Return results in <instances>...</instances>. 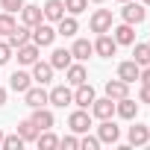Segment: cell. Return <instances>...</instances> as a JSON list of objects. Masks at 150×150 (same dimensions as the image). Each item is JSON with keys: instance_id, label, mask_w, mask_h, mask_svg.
Returning a JSON list of instances; mask_svg holds the SVG:
<instances>
[{"instance_id": "52a82bcc", "label": "cell", "mask_w": 150, "mask_h": 150, "mask_svg": "<svg viewBox=\"0 0 150 150\" xmlns=\"http://www.w3.org/2000/svg\"><path fill=\"white\" fill-rule=\"evenodd\" d=\"M88 27H91V33H97V35H100V33H109V30H112V12H109V9H94Z\"/></svg>"}, {"instance_id": "5bb4252c", "label": "cell", "mask_w": 150, "mask_h": 150, "mask_svg": "<svg viewBox=\"0 0 150 150\" xmlns=\"http://www.w3.org/2000/svg\"><path fill=\"white\" fill-rule=\"evenodd\" d=\"M94 88H91V83H83V86H77L74 88V103H77L80 109H88L91 103H94Z\"/></svg>"}, {"instance_id": "7bdbcfd3", "label": "cell", "mask_w": 150, "mask_h": 150, "mask_svg": "<svg viewBox=\"0 0 150 150\" xmlns=\"http://www.w3.org/2000/svg\"><path fill=\"white\" fill-rule=\"evenodd\" d=\"M118 3H127V0H118Z\"/></svg>"}, {"instance_id": "d4e9b609", "label": "cell", "mask_w": 150, "mask_h": 150, "mask_svg": "<svg viewBox=\"0 0 150 150\" xmlns=\"http://www.w3.org/2000/svg\"><path fill=\"white\" fill-rule=\"evenodd\" d=\"M71 62H74V56H71V50H65V47H56V50L50 53V65H53V71H65Z\"/></svg>"}, {"instance_id": "9c48e42d", "label": "cell", "mask_w": 150, "mask_h": 150, "mask_svg": "<svg viewBox=\"0 0 150 150\" xmlns=\"http://www.w3.org/2000/svg\"><path fill=\"white\" fill-rule=\"evenodd\" d=\"M24 106H30V109L47 106V91H44V86H30V88L24 91Z\"/></svg>"}, {"instance_id": "44dd1931", "label": "cell", "mask_w": 150, "mask_h": 150, "mask_svg": "<svg viewBox=\"0 0 150 150\" xmlns=\"http://www.w3.org/2000/svg\"><path fill=\"white\" fill-rule=\"evenodd\" d=\"M38 56H41V47L33 44V41H27V44L18 47V62L21 65H33V62H38Z\"/></svg>"}, {"instance_id": "ba28073f", "label": "cell", "mask_w": 150, "mask_h": 150, "mask_svg": "<svg viewBox=\"0 0 150 150\" xmlns=\"http://www.w3.org/2000/svg\"><path fill=\"white\" fill-rule=\"evenodd\" d=\"M97 138H100V144H118V138H121V129L115 127V121H112V118L100 121V127H97Z\"/></svg>"}, {"instance_id": "7c38bea8", "label": "cell", "mask_w": 150, "mask_h": 150, "mask_svg": "<svg viewBox=\"0 0 150 150\" xmlns=\"http://www.w3.org/2000/svg\"><path fill=\"white\" fill-rule=\"evenodd\" d=\"M115 115H118V118H124V121H132V118L138 115V103L127 94V97L115 100Z\"/></svg>"}, {"instance_id": "8d00e7d4", "label": "cell", "mask_w": 150, "mask_h": 150, "mask_svg": "<svg viewBox=\"0 0 150 150\" xmlns=\"http://www.w3.org/2000/svg\"><path fill=\"white\" fill-rule=\"evenodd\" d=\"M138 103H150V86H144V83L138 88Z\"/></svg>"}, {"instance_id": "b9f144b4", "label": "cell", "mask_w": 150, "mask_h": 150, "mask_svg": "<svg viewBox=\"0 0 150 150\" xmlns=\"http://www.w3.org/2000/svg\"><path fill=\"white\" fill-rule=\"evenodd\" d=\"M141 3H144V6H150V0H141Z\"/></svg>"}, {"instance_id": "ab89813d", "label": "cell", "mask_w": 150, "mask_h": 150, "mask_svg": "<svg viewBox=\"0 0 150 150\" xmlns=\"http://www.w3.org/2000/svg\"><path fill=\"white\" fill-rule=\"evenodd\" d=\"M88 3H106V0H88Z\"/></svg>"}, {"instance_id": "3957f363", "label": "cell", "mask_w": 150, "mask_h": 150, "mask_svg": "<svg viewBox=\"0 0 150 150\" xmlns=\"http://www.w3.org/2000/svg\"><path fill=\"white\" fill-rule=\"evenodd\" d=\"M47 103H53V106H59V109L71 106V103H74V91H71V86H53V88L47 91Z\"/></svg>"}, {"instance_id": "484cf974", "label": "cell", "mask_w": 150, "mask_h": 150, "mask_svg": "<svg viewBox=\"0 0 150 150\" xmlns=\"http://www.w3.org/2000/svg\"><path fill=\"white\" fill-rule=\"evenodd\" d=\"M127 94H129V83H124V80H109V83H106V97L121 100V97H127Z\"/></svg>"}, {"instance_id": "9a60e30c", "label": "cell", "mask_w": 150, "mask_h": 150, "mask_svg": "<svg viewBox=\"0 0 150 150\" xmlns=\"http://www.w3.org/2000/svg\"><path fill=\"white\" fill-rule=\"evenodd\" d=\"M33 124L38 127V132L41 129H53V124H56V118H53V112L47 109V106H38V109H33Z\"/></svg>"}, {"instance_id": "f1b7e54d", "label": "cell", "mask_w": 150, "mask_h": 150, "mask_svg": "<svg viewBox=\"0 0 150 150\" xmlns=\"http://www.w3.org/2000/svg\"><path fill=\"white\" fill-rule=\"evenodd\" d=\"M35 144H38V150H56V147H59V138H56L50 129H41L38 138H35Z\"/></svg>"}, {"instance_id": "d590c367", "label": "cell", "mask_w": 150, "mask_h": 150, "mask_svg": "<svg viewBox=\"0 0 150 150\" xmlns=\"http://www.w3.org/2000/svg\"><path fill=\"white\" fill-rule=\"evenodd\" d=\"M12 53H15V50H12L6 41H0V65H6V62L12 59Z\"/></svg>"}, {"instance_id": "277c9868", "label": "cell", "mask_w": 150, "mask_h": 150, "mask_svg": "<svg viewBox=\"0 0 150 150\" xmlns=\"http://www.w3.org/2000/svg\"><path fill=\"white\" fill-rule=\"evenodd\" d=\"M65 83L68 86H83V83H88V71H86V65L83 62H71L68 68H65Z\"/></svg>"}, {"instance_id": "7402d4cb", "label": "cell", "mask_w": 150, "mask_h": 150, "mask_svg": "<svg viewBox=\"0 0 150 150\" xmlns=\"http://www.w3.org/2000/svg\"><path fill=\"white\" fill-rule=\"evenodd\" d=\"M138 74H141V65L132 62V59L118 65V80H124V83H135V80H138Z\"/></svg>"}, {"instance_id": "8992f818", "label": "cell", "mask_w": 150, "mask_h": 150, "mask_svg": "<svg viewBox=\"0 0 150 150\" xmlns=\"http://www.w3.org/2000/svg\"><path fill=\"white\" fill-rule=\"evenodd\" d=\"M94 53H97L100 59H112V56L118 53V41H115L109 33H100L97 41H94Z\"/></svg>"}, {"instance_id": "4fadbf2b", "label": "cell", "mask_w": 150, "mask_h": 150, "mask_svg": "<svg viewBox=\"0 0 150 150\" xmlns=\"http://www.w3.org/2000/svg\"><path fill=\"white\" fill-rule=\"evenodd\" d=\"M127 141L132 144V147H144L147 141H150V127H144V124H132L129 127V132H127Z\"/></svg>"}, {"instance_id": "cb8c5ba5", "label": "cell", "mask_w": 150, "mask_h": 150, "mask_svg": "<svg viewBox=\"0 0 150 150\" xmlns=\"http://www.w3.org/2000/svg\"><path fill=\"white\" fill-rule=\"evenodd\" d=\"M91 53H94V44H91L88 38H77V41H74V47H71V56L77 59V62H86Z\"/></svg>"}, {"instance_id": "ac0fdd59", "label": "cell", "mask_w": 150, "mask_h": 150, "mask_svg": "<svg viewBox=\"0 0 150 150\" xmlns=\"http://www.w3.org/2000/svg\"><path fill=\"white\" fill-rule=\"evenodd\" d=\"M109 33H112V38L118 41V47H121V44H135V27H132V24H121V27H112Z\"/></svg>"}, {"instance_id": "5b68a950", "label": "cell", "mask_w": 150, "mask_h": 150, "mask_svg": "<svg viewBox=\"0 0 150 150\" xmlns=\"http://www.w3.org/2000/svg\"><path fill=\"white\" fill-rule=\"evenodd\" d=\"M53 41H56V30H53L50 24L41 21V24L33 27V44H38V47H50Z\"/></svg>"}, {"instance_id": "2e32d148", "label": "cell", "mask_w": 150, "mask_h": 150, "mask_svg": "<svg viewBox=\"0 0 150 150\" xmlns=\"http://www.w3.org/2000/svg\"><path fill=\"white\" fill-rule=\"evenodd\" d=\"M30 68H33V80H35L38 86H47V83L53 80V65H50V62H41V59H38V62H33Z\"/></svg>"}, {"instance_id": "8fae6325", "label": "cell", "mask_w": 150, "mask_h": 150, "mask_svg": "<svg viewBox=\"0 0 150 150\" xmlns=\"http://www.w3.org/2000/svg\"><path fill=\"white\" fill-rule=\"evenodd\" d=\"M27 41H33V30L27 27V24H21V27H15L9 35H6V44L12 47V50H18L21 44H27Z\"/></svg>"}, {"instance_id": "1f68e13d", "label": "cell", "mask_w": 150, "mask_h": 150, "mask_svg": "<svg viewBox=\"0 0 150 150\" xmlns=\"http://www.w3.org/2000/svg\"><path fill=\"white\" fill-rule=\"evenodd\" d=\"M88 9V0H65V12L68 15H80Z\"/></svg>"}, {"instance_id": "836d02e7", "label": "cell", "mask_w": 150, "mask_h": 150, "mask_svg": "<svg viewBox=\"0 0 150 150\" xmlns=\"http://www.w3.org/2000/svg\"><path fill=\"white\" fill-rule=\"evenodd\" d=\"M0 9H3V12H21L24 9V0H0Z\"/></svg>"}, {"instance_id": "30bf717a", "label": "cell", "mask_w": 150, "mask_h": 150, "mask_svg": "<svg viewBox=\"0 0 150 150\" xmlns=\"http://www.w3.org/2000/svg\"><path fill=\"white\" fill-rule=\"evenodd\" d=\"M88 109H91V115H94L97 121H106V118L115 115V100H112V97H100V100L94 97V103H91Z\"/></svg>"}, {"instance_id": "83f0119b", "label": "cell", "mask_w": 150, "mask_h": 150, "mask_svg": "<svg viewBox=\"0 0 150 150\" xmlns=\"http://www.w3.org/2000/svg\"><path fill=\"white\" fill-rule=\"evenodd\" d=\"M132 62H138L141 68L150 65V44H147V41H138V44L132 47Z\"/></svg>"}, {"instance_id": "4316f807", "label": "cell", "mask_w": 150, "mask_h": 150, "mask_svg": "<svg viewBox=\"0 0 150 150\" xmlns=\"http://www.w3.org/2000/svg\"><path fill=\"white\" fill-rule=\"evenodd\" d=\"M24 141H35L38 138V127L33 124V118H27V121H18V129H15Z\"/></svg>"}, {"instance_id": "ffe728a7", "label": "cell", "mask_w": 150, "mask_h": 150, "mask_svg": "<svg viewBox=\"0 0 150 150\" xmlns=\"http://www.w3.org/2000/svg\"><path fill=\"white\" fill-rule=\"evenodd\" d=\"M41 12H44V21H62L65 18V0H47V3L41 6Z\"/></svg>"}, {"instance_id": "60d3db41", "label": "cell", "mask_w": 150, "mask_h": 150, "mask_svg": "<svg viewBox=\"0 0 150 150\" xmlns=\"http://www.w3.org/2000/svg\"><path fill=\"white\" fill-rule=\"evenodd\" d=\"M0 144H3V129H0Z\"/></svg>"}, {"instance_id": "e0dca14e", "label": "cell", "mask_w": 150, "mask_h": 150, "mask_svg": "<svg viewBox=\"0 0 150 150\" xmlns=\"http://www.w3.org/2000/svg\"><path fill=\"white\" fill-rule=\"evenodd\" d=\"M44 21V12H41V6H33V3H24V9H21V24H27L30 30L35 27V24H41Z\"/></svg>"}, {"instance_id": "74e56055", "label": "cell", "mask_w": 150, "mask_h": 150, "mask_svg": "<svg viewBox=\"0 0 150 150\" xmlns=\"http://www.w3.org/2000/svg\"><path fill=\"white\" fill-rule=\"evenodd\" d=\"M138 80H141L144 86H150V65H144V68H141V74H138Z\"/></svg>"}, {"instance_id": "603a6c76", "label": "cell", "mask_w": 150, "mask_h": 150, "mask_svg": "<svg viewBox=\"0 0 150 150\" xmlns=\"http://www.w3.org/2000/svg\"><path fill=\"white\" fill-rule=\"evenodd\" d=\"M30 86H33V74H27V71H15L12 77H9V88L18 91V94H24Z\"/></svg>"}, {"instance_id": "6da1fadb", "label": "cell", "mask_w": 150, "mask_h": 150, "mask_svg": "<svg viewBox=\"0 0 150 150\" xmlns=\"http://www.w3.org/2000/svg\"><path fill=\"white\" fill-rule=\"evenodd\" d=\"M121 18H124V24L138 27V24H144V18H147V6H144V3H135V0H127L124 9H121Z\"/></svg>"}, {"instance_id": "f35d334b", "label": "cell", "mask_w": 150, "mask_h": 150, "mask_svg": "<svg viewBox=\"0 0 150 150\" xmlns=\"http://www.w3.org/2000/svg\"><path fill=\"white\" fill-rule=\"evenodd\" d=\"M6 97H9V94H6V88H0V106L6 103Z\"/></svg>"}, {"instance_id": "f546056e", "label": "cell", "mask_w": 150, "mask_h": 150, "mask_svg": "<svg viewBox=\"0 0 150 150\" xmlns=\"http://www.w3.org/2000/svg\"><path fill=\"white\" fill-rule=\"evenodd\" d=\"M24 144H27V141L15 132V135H3V144H0V150H21Z\"/></svg>"}, {"instance_id": "e575fe53", "label": "cell", "mask_w": 150, "mask_h": 150, "mask_svg": "<svg viewBox=\"0 0 150 150\" xmlns=\"http://www.w3.org/2000/svg\"><path fill=\"white\" fill-rule=\"evenodd\" d=\"M59 147H65V150H77V147H80L77 132H74V135H65V138H59Z\"/></svg>"}, {"instance_id": "d6a6232c", "label": "cell", "mask_w": 150, "mask_h": 150, "mask_svg": "<svg viewBox=\"0 0 150 150\" xmlns=\"http://www.w3.org/2000/svg\"><path fill=\"white\" fill-rule=\"evenodd\" d=\"M80 147H83V150H100V138H97V135H88V132H83V138H80Z\"/></svg>"}, {"instance_id": "4dcf8cb0", "label": "cell", "mask_w": 150, "mask_h": 150, "mask_svg": "<svg viewBox=\"0 0 150 150\" xmlns=\"http://www.w3.org/2000/svg\"><path fill=\"white\" fill-rule=\"evenodd\" d=\"M15 27H18V24H15L12 12H0V35H9Z\"/></svg>"}, {"instance_id": "d6986e66", "label": "cell", "mask_w": 150, "mask_h": 150, "mask_svg": "<svg viewBox=\"0 0 150 150\" xmlns=\"http://www.w3.org/2000/svg\"><path fill=\"white\" fill-rule=\"evenodd\" d=\"M80 33V24H77V15H65L62 21H56V35H65V38H74Z\"/></svg>"}, {"instance_id": "7a4b0ae2", "label": "cell", "mask_w": 150, "mask_h": 150, "mask_svg": "<svg viewBox=\"0 0 150 150\" xmlns=\"http://www.w3.org/2000/svg\"><path fill=\"white\" fill-rule=\"evenodd\" d=\"M68 127H71V132H77V135H83V132H88L91 129V115H88V109H74L71 115H68Z\"/></svg>"}]
</instances>
